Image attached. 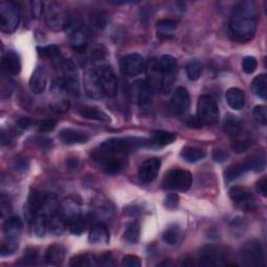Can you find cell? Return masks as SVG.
Wrapping results in <instances>:
<instances>
[{"instance_id":"obj_19","label":"cell","mask_w":267,"mask_h":267,"mask_svg":"<svg viewBox=\"0 0 267 267\" xmlns=\"http://www.w3.org/2000/svg\"><path fill=\"white\" fill-rule=\"evenodd\" d=\"M46 197L43 193L37 190L31 191L28 199V204L24 208V215L28 220H34L38 212L44 207L46 203Z\"/></svg>"},{"instance_id":"obj_60","label":"cell","mask_w":267,"mask_h":267,"mask_svg":"<svg viewBox=\"0 0 267 267\" xmlns=\"http://www.w3.org/2000/svg\"><path fill=\"white\" fill-rule=\"evenodd\" d=\"M98 264L102 265V266H111V265H114V262L112 260V258H111L110 254H105V255L100 257Z\"/></svg>"},{"instance_id":"obj_22","label":"cell","mask_w":267,"mask_h":267,"mask_svg":"<svg viewBox=\"0 0 267 267\" xmlns=\"http://www.w3.org/2000/svg\"><path fill=\"white\" fill-rule=\"evenodd\" d=\"M89 34L87 29L84 25H77L73 29L70 35V45L71 47L78 52L86 50L88 46Z\"/></svg>"},{"instance_id":"obj_64","label":"cell","mask_w":267,"mask_h":267,"mask_svg":"<svg viewBox=\"0 0 267 267\" xmlns=\"http://www.w3.org/2000/svg\"><path fill=\"white\" fill-rule=\"evenodd\" d=\"M159 265H160V266H163V265H172V263H171V262H167V261H164V262L160 263Z\"/></svg>"},{"instance_id":"obj_47","label":"cell","mask_w":267,"mask_h":267,"mask_svg":"<svg viewBox=\"0 0 267 267\" xmlns=\"http://www.w3.org/2000/svg\"><path fill=\"white\" fill-rule=\"evenodd\" d=\"M38 52L44 58L57 59L60 56V48L56 45H48L45 47H38Z\"/></svg>"},{"instance_id":"obj_21","label":"cell","mask_w":267,"mask_h":267,"mask_svg":"<svg viewBox=\"0 0 267 267\" xmlns=\"http://www.w3.org/2000/svg\"><path fill=\"white\" fill-rule=\"evenodd\" d=\"M30 89L34 94H42L47 86V71L42 66L37 67L30 78Z\"/></svg>"},{"instance_id":"obj_26","label":"cell","mask_w":267,"mask_h":267,"mask_svg":"<svg viewBox=\"0 0 267 267\" xmlns=\"http://www.w3.org/2000/svg\"><path fill=\"white\" fill-rule=\"evenodd\" d=\"M176 140V135L174 132L165 131V130H155L152 132L149 141V146L161 147L169 145Z\"/></svg>"},{"instance_id":"obj_27","label":"cell","mask_w":267,"mask_h":267,"mask_svg":"<svg viewBox=\"0 0 267 267\" xmlns=\"http://www.w3.org/2000/svg\"><path fill=\"white\" fill-rule=\"evenodd\" d=\"M22 229H23V222L18 216H12L8 218L3 226V231L7 237L19 238Z\"/></svg>"},{"instance_id":"obj_30","label":"cell","mask_w":267,"mask_h":267,"mask_svg":"<svg viewBox=\"0 0 267 267\" xmlns=\"http://www.w3.org/2000/svg\"><path fill=\"white\" fill-rule=\"evenodd\" d=\"M250 170H252V165H251L250 159H248L247 161L237 163L231 166L230 168H228L227 171L225 172V179L227 182H231L233 180H236L237 177L241 176L242 174H244Z\"/></svg>"},{"instance_id":"obj_3","label":"cell","mask_w":267,"mask_h":267,"mask_svg":"<svg viewBox=\"0 0 267 267\" xmlns=\"http://www.w3.org/2000/svg\"><path fill=\"white\" fill-rule=\"evenodd\" d=\"M92 158L105 173L118 174L125 168L127 157L97 148L92 153Z\"/></svg>"},{"instance_id":"obj_56","label":"cell","mask_w":267,"mask_h":267,"mask_svg":"<svg viewBox=\"0 0 267 267\" xmlns=\"http://www.w3.org/2000/svg\"><path fill=\"white\" fill-rule=\"evenodd\" d=\"M37 258H38V255L35 250H28L22 261H23L24 265H34L37 262Z\"/></svg>"},{"instance_id":"obj_55","label":"cell","mask_w":267,"mask_h":267,"mask_svg":"<svg viewBox=\"0 0 267 267\" xmlns=\"http://www.w3.org/2000/svg\"><path fill=\"white\" fill-rule=\"evenodd\" d=\"M70 109V102L68 100H61L60 102H57L54 106H52V110L55 111V112L57 113H60V114H63V113H66L68 112Z\"/></svg>"},{"instance_id":"obj_5","label":"cell","mask_w":267,"mask_h":267,"mask_svg":"<svg viewBox=\"0 0 267 267\" xmlns=\"http://www.w3.org/2000/svg\"><path fill=\"white\" fill-rule=\"evenodd\" d=\"M47 26L55 31L61 32L70 23V18L65 8L59 3H50L44 11Z\"/></svg>"},{"instance_id":"obj_35","label":"cell","mask_w":267,"mask_h":267,"mask_svg":"<svg viewBox=\"0 0 267 267\" xmlns=\"http://www.w3.org/2000/svg\"><path fill=\"white\" fill-rule=\"evenodd\" d=\"M232 14L242 16H258L257 5L254 2H240L234 6Z\"/></svg>"},{"instance_id":"obj_20","label":"cell","mask_w":267,"mask_h":267,"mask_svg":"<svg viewBox=\"0 0 267 267\" xmlns=\"http://www.w3.org/2000/svg\"><path fill=\"white\" fill-rule=\"evenodd\" d=\"M145 71L147 73V84L151 91H161L162 89V73L157 60H150L146 65Z\"/></svg>"},{"instance_id":"obj_18","label":"cell","mask_w":267,"mask_h":267,"mask_svg":"<svg viewBox=\"0 0 267 267\" xmlns=\"http://www.w3.org/2000/svg\"><path fill=\"white\" fill-rule=\"evenodd\" d=\"M161 161L158 158L145 160L139 167V180L144 184H149L157 179L160 171Z\"/></svg>"},{"instance_id":"obj_41","label":"cell","mask_w":267,"mask_h":267,"mask_svg":"<svg viewBox=\"0 0 267 267\" xmlns=\"http://www.w3.org/2000/svg\"><path fill=\"white\" fill-rule=\"evenodd\" d=\"M96 258L90 254H84L73 257L70 260L69 265L75 267H88V266H94L96 265Z\"/></svg>"},{"instance_id":"obj_24","label":"cell","mask_w":267,"mask_h":267,"mask_svg":"<svg viewBox=\"0 0 267 267\" xmlns=\"http://www.w3.org/2000/svg\"><path fill=\"white\" fill-rule=\"evenodd\" d=\"M3 67H4V70L8 74H12V75L19 74L21 71V61L19 55L12 50L6 52L3 58Z\"/></svg>"},{"instance_id":"obj_45","label":"cell","mask_w":267,"mask_h":267,"mask_svg":"<svg viewBox=\"0 0 267 267\" xmlns=\"http://www.w3.org/2000/svg\"><path fill=\"white\" fill-rule=\"evenodd\" d=\"M251 146V141L246 138H236L232 144H231V149L236 152V153H242L244 151H247Z\"/></svg>"},{"instance_id":"obj_15","label":"cell","mask_w":267,"mask_h":267,"mask_svg":"<svg viewBox=\"0 0 267 267\" xmlns=\"http://www.w3.org/2000/svg\"><path fill=\"white\" fill-rule=\"evenodd\" d=\"M230 198L243 210H253L256 208L255 198L251 191L242 186H234L229 191Z\"/></svg>"},{"instance_id":"obj_52","label":"cell","mask_w":267,"mask_h":267,"mask_svg":"<svg viewBox=\"0 0 267 267\" xmlns=\"http://www.w3.org/2000/svg\"><path fill=\"white\" fill-rule=\"evenodd\" d=\"M44 4L42 2H32L31 3V12L33 18H40L44 13Z\"/></svg>"},{"instance_id":"obj_16","label":"cell","mask_w":267,"mask_h":267,"mask_svg":"<svg viewBox=\"0 0 267 267\" xmlns=\"http://www.w3.org/2000/svg\"><path fill=\"white\" fill-rule=\"evenodd\" d=\"M190 105V95L186 88L177 87L170 98V109L175 115H184Z\"/></svg>"},{"instance_id":"obj_57","label":"cell","mask_w":267,"mask_h":267,"mask_svg":"<svg viewBox=\"0 0 267 267\" xmlns=\"http://www.w3.org/2000/svg\"><path fill=\"white\" fill-rule=\"evenodd\" d=\"M256 190L259 194H261L264 197L267 195V179H266V176H263L262 179H260L257 182Z\"/></svg>"},{"instance_id":"obj_33","label":"cell","mask_w":267,"mask_h":267,"mask_svg":"<svg viewBox=\"0 0 267 267\" xmlns=\"http://www.w3.org/2000/svg\"><path fill=\"white\" fill-rule=\"evenodd\" d=\"M205 151L198 147L194 146H186L181 151V157L189 162V163H195L198 161H202L205 158Z\"/></svg>"},{"instance_id":"obj_10","label":"cell","mask_w":267,"mask_h":267,"mask_svg":"<svg viewBox=\"0 0 267 267\" xmlns=\"http://www.w3.org/2000/svg\"><path fill=\"white\" fill-rule=\"evenodd\" d=\"M102 92L108 97H114L118 92V82L112 67L101 65L96 68Z\"/></svg>"},{"instance_id":"obj_6","label":"cell","mask_w":267,"mask_h":267,"mask_svg":"<svg viewBox=\"0 0 267 267\" xmlns=\"http://www.w3.org/2000/svg\"><path fill=\"white\" fill-rule=\"evenodd\" d=\"M197 119L202 125H214L219 120V109L214 98L209 95L200 96L197 102Z\"/></svg>"},{"instance_id":"obj_48","label":"cell","mask_w":267,"mask_h":267,"mask_svg":"<svg viewBox=\"0 0 267 267\" xmlns=\"http://www.w3.org/2000/svg\"><path fill=\"white\" fill-rule=\"evenodd\" d=\"M258 62L254 57H247L242 61V69L247 74H252L257 70Z\"/></svg>"},{"instance_id":"obj_63","label":"cell","mask_w":267,"mask_h":267,"mask_svg":"<svg viewBox=\"0 0 267 267\" xmlns=\"http://www.w3.org/2000/svg\"><path fill=\"white\" fill-rule=\"evenodd\" d=\"M28 167H29V163H28L25 160H21V161L18 162L16 168H17L18 170H22V171H23V170L28 169Z\"/></svg>"},{"instance_id":"obj_51","label":"cell","mask_w":267,"mask_h":267,"mask_svg":"<svg viewBox=\"0 0 267 267\" xmlns=\"http://www.w3.org/2000/svg\"><path fill=\"white\" fill-rule=\"evenodd\" d=\"M121 264H122V266H126V267H140L142 265L140 258L135 256V255L124 256Z\"/></svg>"},{"instance_id":"obj_38","label":"cell","mask_w":267,"mask_h":267,"mask_svg":"<svg viewBox=\"0 0 267 267\" xmlns=\"http://www.w3.org/2000/svg\"><path fill=\"white\" fill-rule=\"evenodd\" d=\"M242 130V124L240 120L236 116L229 115L225 120V131L229 136L238 138L240 136V132Z\"/></svg>"},{"instance_id":"obj_54","label":"cell","mask_w":267,"mask_h":267,"mask_svg":"<svg viewBox=\"0 0 267 267\" xmlns=\"http://www.w3.org/2000/svg\"><path fill=\"white\" fill-rule=\"evenodd\" d=\"M180 202V198L179 195L175 194V193H170L167 195V197L165 198V207H167L168 209H175L179 205Z\"/></svg>"},{"instance_id":"obj_4","label":"cell","mask_w":267,"mask_h":267,"mask_svg":"<svg viewBox=\"0 0 267 267\" xmlns=\"http://www.w3.org/2000/svg\"><path fill=\"white\" fill-rule=\"evenodd\" d=\"M63 75L54 84L58 90H65L69 94H75L78 92V72L75 64L71 60H66L62 63Z\"/></svg>"},{"instance_id":"obj_44","label":"cell","mask_w":267,"mask_h":267,"mask_svg":"<svg viewBox=\"0 0 267 267\" xmlns=\"http://www.w3.org/2000/svg\"><path fill=\"white\" fill-rule=\"evenodd\" d=\"M67 226L69 227V231L73 235H81L86 230V224H85V221L81 218V216H78V217L68 221V224H67Z\"/></svg>"},{"instance_id":"obj_42","label":"cell","mask_w":267,"mask_h":267,"mask_svg":"<svg viewBox=\"0 0 267 267\" xmlns=\"http://www.w3.org/2000/svg\"><path fill=\"white\" fill-rule=\"evenodd\" d=\"M186 72L190 81H197L203 74V64L198 60L191 61L186 67Z\"/></svg>"},{"instance_id":"obj_46","label":"cell","mask_w":267,"mask_h":267,"mask_svg":"<svg viewBox=\"0 0 267 267\" xmlns=\"http://www.w3.org/2000/svg\"><path fill=\"white\" fill-rule=\"evenodd\" d=\"M231 231L234 236L240 237L247 231V222L241 218H236L231 224Z\"/></svg>"},{"instance_id":"obj_59","label":"cell","mask_w":267,"mask_h":267,"mask_svg":"<svg viewBox=\"0 0 267 267\" xmlns=\"http://www.w3.org/2000/svg\"><path fill=\"white\" fill-rule=\"evenodd\" d=\"M92 18H93V20H94L95 26L100 28V26H103V25L105 24V18H104V16L102 15V13H97V14L94 15Z\"/></svg>"},{"instance_id":"obj_36","label":"cell","mask_w":267,"mask_h":267,"mask_svg":"<svg viewBox=\"0 0 267 267\" xmlns=\"http://www.w3.org/2000/svg\"><path fill=\"white\" fill-rule=\"evenodd\" d=\"M252 90L255 95L262 99L267 97V78L265 74H260L256 76L252 83Z\"/></svg>"},{"instance_id":"obj_1","label":"cell","mask_w":267,"mask_h":267,"mask_svg":"<svg viewBox=\"0 0 267 267\" xmlns=\"http://www.w3.org/2000/svg\"><path fill=\"white\" fill-rule=\"evenodd\" d=\"M258 26L257 16L233 15L229 31L232 38L240 43L250 42L256 35Z\"/></svg>"},{"instance_id":"obj_43","label":"cell","mask_w":267,"mask_h":267,"mask_svg":"<svg viewBox=\"0 0 267 267\" xmlns=\"http://www.w3.org/2000/svg\"><path fill=\"white\" fill-rule=\"evenodd\" d=\"M180 238H181V230L175 225L169 227L163 234L164 242L169 244V246H175V244H177V242L180 241Z\"/></svg>"},{"instance_id":"obj_31","label":"cell","mask_w":267,"mask_h":267,"mask_svg":"<svg viewBox=\"0 0 267 267\" xmlns=\"http://www.w3.org/2000/svg\"><path fill=\"white\" fill-rule=\"evenodd\" d=\"M79 115L83 118L86 119H91V120H97V121H103V122H109L110 117L108 114H105L103 111L99 110L98 108L94 106H86L83 108L82 110L78 111Z\"/></svg>"},{"instance_id":"obj_2","label":"cell","mask_w":267,"mask_h":267,"mask_svg":"<svg viewBox=\"0 0 267 267\" xmlns=\"http://www.w3.org/2000/svg\"><path fill=\"white\" fill-rule=\"evenodd\" d=\"M145 146H149V141L146 139L138 137H121L109 139L104 141L98 148L104 151L113 152L127 157L130 152Z\"/></svg>"},{"instance_id":"obj_23","label":"cell","mask_w":267,"mask_h":267,"mask_svg":"<svg viewBox=\"0 0 267 267\" xmlns=\"http://www.w3.org/2000/svg\"><path fill=\"white\" fill-rule=\"evenodd\" d=\"M60 139L64 144L67 145H73L79 143H86L89 137L85 132L73 129V128H64L60 132Z\"/></svg>"},{"instance_id":"obj_28","label":"cell","mask_w":267,"mask_h":267,"mask_svg":"<svg viewBox=\"0 0 267 267\" xmlns=\"http://www.w3.org/2000/svg\"><path fill=\"white\" fill-rule=\"evenodd\" d=\"M88 238L93 244H106L110 241V233L105 226L95 225L89 232Z\"/></svg>"},{"instance_id":"obj_58","label":"cell","mask_w":267,"mask_h":267,"mask_svg":"<svg viewBox=\"0 0 267 267\" xmlns=\"http://www.w3.org/2000/svg\"><path fill=\"white\" fill-rule=\"evenodd\" d=\"M35 124V120L28 118V117H22L17 120V126H19L22 129H26Z\"/></svg>"},{"instance_id":"obj_7","label":"cell","mask_w":267,"mask_h":267,"mask_svg":"<svg viewBox=\"0 0 267 267\" xmlns=\"http://www.w3.org/2000/svg\"><path fill=\"white\" fill-rule=\"evenodd\" d=\"M192 174L185 169H171L169 170L163 180V187L169 190L186 192L192 186Z\"/></svg>"},{"instance_id":"obj_62","label":"cell","mask_w":267,"mask_h":267,"mask_svg":"<svg viewBox=\"0 0 267 267\" xmlns=\"http://www.w3.org/2000/svg\"><path fill=\"white\" fill-rule=\"evenodd\" d=\"M186 124L190 127H193V128H198V127L202 126V124H200V122L198 121L197 117H189L186 120Z\"/></svg>"},{"instance_id":"obj_53","label":"cell","mask_w":267,"mask_h":267,"mask_svg":"<svg viewBox=\"0 0 267 267\" xmlns=\"http://www.w3.org/2000/svg\"><path fill=\"white\" fill-rule=\"evenodd\" d=\"M212 158L217 163H222L228 160L229 153L221 148H215L212 152Z\"/></svg>"},{"instance_id":"obj_49","label":"cell","mask_w":267,"mask_h":267,"mask_svg":"<svg viewBox=\"0 0 267 267\" xmlns=\"http://www.w3.org/2000/svg\"><path fill=\"white\" fill-rule=\"evenodd\" d=\"M57 125V121L55 119H44L37 123V128L40 132H48L54 130Z\"/></svg>"},{"instance_id":"obj_34","label":"cell","mask_w":267,"mask_h":267,"mask_svg":"<svg viewBox=\"0 0 267 267\" xmlns=\"http://www.w3.org/2000/svg\"><path fill=\"white\" fill-rule=\"evenodd\" d=\"M65 258V249L60 244H52L45 254V260L49 264H59L64 261Z\"/></svg>"},{"instance_id":"obj_8","label":"cell","mask_w":267,"mask_h":267,"mask_svg":"<svg viewBox=\"0 0 267 267\" xmlns=\"http://www.w3.org/2000/svg\"><path fill=\"white\" fill-rule=\"evenodd\" d=\"M20 22V13L13 2H3L0 4V29L4 33H14Z\"/></svg>"},{"instance_id":"obj_40","label":"cell","mask_w":267,"mask_h":267,"mask_svg":"<svg viewBox=\"0 0 267 267\" xmlns=\"http://www.w3.org/2000/svg\"><path fill=\"white\" fill-rule=\"evenodd\" d=\"M19 248V238L16 237H7L6 240L2 243L0 249V255L3 257H8L13 255Z\"/></svg>"},{"instance_id":"obj_39","label":"cell","mask_w":267,"mask_h":267,"mask_svg":"<svg viewBox=\"0 0 267 267\" xmlns=\"http://www.w3.org/2000/svg\"><path fill=\"white\" fill-rule=\"evenodd\" d=\"M123 238L129 244L138 243L140 238V226L137 221H131L127 225Z\"/></svg>"},{"instance_id":"obj_32","label":"cell","mask_w":267,"mask_h":267,"mask_svg":"<svg viewBox=\"0 0 267 267\" xmlns=\"http://www.w3.org/2000/svg\"><path fill=\"white\" fill-rule=\"evenodd\" d=\"M176 28H177L176 22L171 19H162L158 21V23H157L158 35L164 39L172 38Z\"/></svg>"},{"instance_id":"obj_25","label":"cell","mask_w":267,"mask_h":267,"mask_svg":"<svg viewBox=\"0 0 267 267\" xmlns=\"http://www.w3.org/2000/svg\"><path fill=\"white\" fill-rule=\"evenodd\" d=\"M67 227V220L63 215L62 211H56L51 214L48 219V230L50 234L55 236H60L64 233Z\"/></svg>"},{"instance_id":"obj_9","label":"cell","mask_w":267,"mask_h":267,"mask_svg":"<svg viewBox=\"0 0 267 267\" xmlns=\"http://www.w3.org/2000/svg\"><path fill=\"white\" fill-rule=\"evenodd\" d=\"M243 264L251 267H259L264 263V249L259 240H252L244 244L241 250Z\"/></svg>"},{"instance_id":"obj_12","label":"cell","mask_w":267,"mask_h":267,"mask_svg":"<svg viewBox=\"0 0 267 267\" xmlns=\"http://www.w3.org/2000/svg\"><path fill=\"white\" fill-rule=\"evenodd\" d=\"M228 251L226 248L216 244H209L200 252L199 264L203 266H215L220 265L228 257Z\"/></svg>"},{"instance_id":"obj_29","label":"cell","mask_w":267,"mask_h":267,"mask_svg":"<svg viewBox=\"0 0 267 267\" xmlns=\"http://www.w3.org/2000/svg\"><path fill=\"white\" fill-rule=\"evenodd\" d=\"M227 101L229 105L234 110H241L246 103V95H244L243 90L239 88H231L227 91L226 94Z\"/></svg>"},{"instance_id":"obj_17","label":"cell","mask_w":267,"mask_h":267,"mask_svg":"<svg viewBox=\"0 0 267 267\" xmlns=\"http://www.w3.org/2000/svg\"><path fill=\"white\" fill-rule=\"evenodd\" d=\"M129 93L131 100L140 106L147 105L151 100V89L148 84L142 79L131 84Z\"/></svg>"},{"instance_id":"obj_14","label":"cell","mask_w":267,"mask_h":267,"mask_svg":"<svg viewBox=\"0 0 267 267\" xmlns=\"http://www.w3.org/2000/svg\"><path fill=\"white\" fill-rule=\"evenodd\" d=\"M121 68L125 76L135 77L145 71L146 64L140 55L130 54L123 58Z\"/></svg>"},{"instance_id":"obj_13","label":"cell","mask_w":267,"mask_h":267,"mask_svg":"<svg viewBox=\"0 0 267 267\" xmlns=\"http://www.w3.org/2000/svg\"><path fill=\"white\" fill-rule=\"evenodd\" d=\"M84 87L86 94L89 98L98 100L104 95L101 89L100 81L98 77L97 70L94 68L88 69L84 75Z\"/></svg>"},{"instance_id":"obj_50","label":"cell","mask_w":267,"mask_h":267,"mask_svg":"<svg viewBox=\"0 0 267 267\" xmlns=\"http://www.w3.org/2000/svg\"><path fill=\"white\" fill-rule=\"evenodd\" d=\"M254 116L256 120H258L262 124H266L267 122V110L265 105H257L254 109Z\"/></svg>"},{"instance_id":"obj_61","label":"cell","mask_w":267,"mask_h":267,"mask_svg":"<svg viewBox=\"0 0 267 267\" xmlns=\"http://www.w3.org/2000/svg\"><path fill=\"white\" fill-rule=\"evenodd\" d=\"M0 208H2L0 210H2V216L3 217H5L6 215H9V213L11 212L10 203L9 202L6 203V199H5L4 196L2 197V206H0Z\"/></svg>"},{"instance_id":"obj_37","label":"cell","mask_w":267,"mask_h":267,"mask_svg":"<svg viewBox=\"0 0 267 267\" xmlns=\"http://www.w3.org/2000/svg\"><path fill=\"white\" fill-rule=\"evenodd\" d=\"M48 229V219L45 214H37L33 220V232L37 237H43Z\"/></svg>"},{"instance_id":"obj_11","label":"cell","mask_w":267,"mask_h":267,"mask_svg":"<svg viewBox=\"0 0 267 267\" xmlns=\"http://www.w3.org/2000/svg\"><path fill=\"white\" fill-rule=\"evenodd\" d=\"M159 67L162 73L161 92L168 93L176 77V61L172 56L165 55L159 61Z\"/></svg>"}]
</instances>
